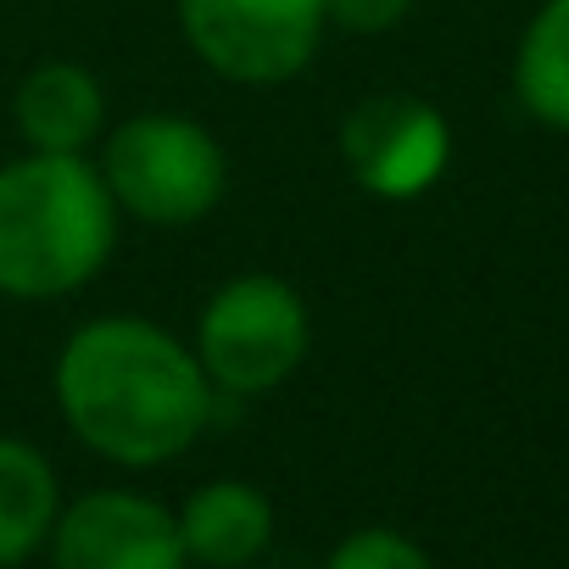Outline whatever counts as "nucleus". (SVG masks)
<instances>
[{
    "mask_svg": "<svg viewBox=\"0 0 569 569\" xmlns=\"http://www.w3.org/2000/svg\"><path fill=\"white\" fill-rule=\"evenodd\" d=\"M308 358V308L284 279L246 273L207 302L196 330V363L207 369L212 391L262 397L291 380Z\"/></svg>",
    "mask_w": 569,
    "mask_h": 569,
    "instance_id": "nucleus-3",
    "label": "nucleus"
},
{
    "mask_svg": "<svg viewBox=\"0 0 569 569\" xmlns=\"http://www.w3.org/2000/svg\"><path fill=\"white\" fill-rule=\"evenodd\" d=\"M196 57L234 84L297 79L325 34V0H179Z\"/></svg>",
    "mask_w": 569,
    "mask_h": 569,
    "instance_id": "nucleus-5",
    "label": "nucleus"
},
{
    "mask_svg": "<svg viewBox=\"0 0 569 569\" xmlns=\"http://www.w3.org/2000/svg\"><path fill=\"white\" fill-rule=\"evenodd\" d=\"M68 430L123 469L179 458L212 419V380L168 330L146 319H96L57 358Z\"/></svg>",
    "mask_w": 569,
    "mask_h": 569,
    "instance_id": "nucleus-1",
    "label": "nucleus"
},
{
    "mask_svg": "<svg viewBox=\"0 0 569 569\" xmlns=\"http://www.w3.org/2000/svg\"><path fill=\"white\" fill-rule=\"evenodd\" d=\"M101 179L112 201L129 207L140 223L179 229L207 218L212 201L223 196V151L201 123L173 112H146L112 134Z\"/></svg>",
    "mask_w": 569,
    "mask_h": 569,
    "instance_id": "nucleus-4",
    "label": "nucleus"
},
{
    "mask_svg": "<svg viewBox=\"0 0 569 569\" xmlns=\"http://www.w3.org/2000/svg\"><path fill=\"white\" fill-rule=\"evenodd\" d=\"M57 513L62 486L46 452L18 436H0V569H23L34 552H46Z\"/></svg>",
    "mask_w": 569,
    "mask_h": 569,
    "instance_id": "nucleus-9",
    "label": "nucleus"
},
{
    "mask_svg": "<svg viewBox=\"0 0 569 569\" xmlns=\"http://www.w3.org/2000/svg\"><path fill=\"white\" fill-rule=\"evenodd\" d=\"M184 558L201 569H251L273 541V502L246 480H207L179 502Z\"/></svg>",
    "mask_w": 569,
    "mask_h": 569,
    "instance_id": "nucleus-8",
    "label": "nucleus"
},
{
    "mask_svg": "<svg viewBox=\"0 0 569 569\" xmlns=\"http://www.w3.org/2000/svg\"><path fill=\"white\" fill-rule=\"evenodd\" d=\"M513 90L536 123L569 134V0H541L530 18L513 57Z\"/></svg>",
    "mask_w": 569,
    "mask_h": 569,
    "instance_id": "nucleus-11",
    "label": "nucleus"
},
{
    "mask_svg": "<svg viewBox=\"0 0 569 569\" xmlns=\"http://www.w3.org/2000/svg\"><path fill=\"white\" fill-rule=\"evenodd\" d=\"M101 84L73 62H51L18 90V129L34 151H84L101 134Z\"/></svg>",
    "mask_w": 569,
    "mask_h": 569,
    "instance_id": "nucleus-10",
    "label": "nucleus"
},
{
    "mask_svg": "<svg viewBox=\"0 0 569 569\" xmlns=\"http://www.w3.org/2000/svg\"><path fill=\"white\" fill-rule=\"evenodd\" d=\"M51 569H190L179 519L146 491H84L51 525Z\"/></svg>",
    "mask_w": 569,
    "mask_h": 569,
    "instance_id": "nucleus-6",
    "label": "nucleus"
},
{
    "mask_svg": "<svg viewBox=\"0 0 569 569\" xmlns=\"http://www.w3.org/2000/svg\"><path fill=\"white\" fill-rule=\"evenodd\" d=\"M118 201L84 151H29L0 168V291L68 297L101 273Z\"/></svg>",
    "mask_w": 569,
    "mask_h": 569,
    "instance_id": "nucleus-2",
    "label": "nucleus"
},
{
    "mask_svg": "<svg viewBox=\"0 0 569 569\" xmlns=\"http://www.w3.org/2000/svg\"><path fill=\"white\" fill-rule=\"evenodd\" d=\"M413 0H325V18L341 23L347 34H386L391 23L408 18Z\"/></svg>",
    "mask_w": 569,
    "mask_h": 569,
    "instance_id": "nucleus-13",
    "label": "nucleus"
},
{
    "mask_svg": "<svg viewBox=\"0 0 569 569\" xmlns=\"http://www.w3.org/2000/svg\"><path fill=\"white\" fill-rule=\"evenodd\" d=\"M341 151H347L352 179L369 196L413 201L447 173L452 134H447V118L430 101L386 90V96H369V101H358L347 112Z\"/></svg>",
    "mask_w": 569,
    "mask_h": 569,
    "instance_id": "nucleus-7",
    "label": "nucleus"
},
{
    "mask_svg": "<svg viewBox=\"0 0 569 569\" xmlns=\"http://www.w3.org/2000/svg\"><path fill=\"white\" fill-rule=\"evenodd\" d=\"M325 569H436V563L413 536H402L391 525H363L330 547Z\"/></svg>",
    "mask_w": 569,
    "mask_h": 569,
    "instance_id": "nucleus-12",
    "label": "nucleus"
}]
</instances>
